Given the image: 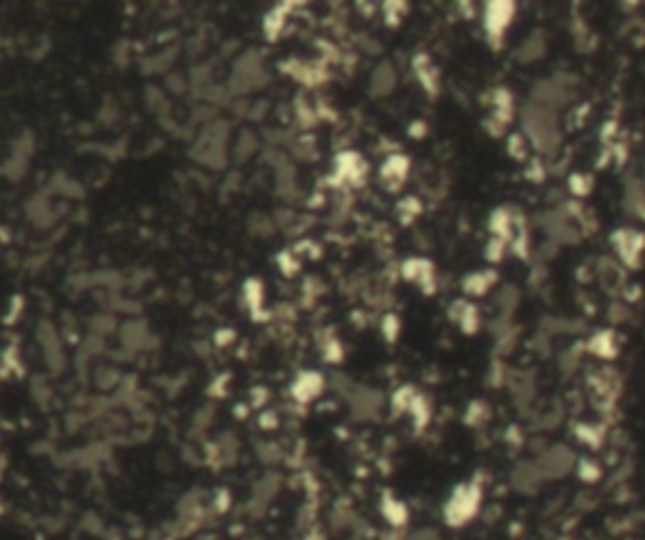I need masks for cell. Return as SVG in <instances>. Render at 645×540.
I'll return each mask as SVG.
<instances>
[{
	"label": "cell",
	"mask_w": 645,
	"mask_h": 540,
	"mask_svg": "<svg viewBox=\"0 0 645 540\" xmlns=\"http://www.w3.org/2000/svg\"><path fill=\"white\" fill-rule=\"evenodd\" d=\"M479 505H482V487L476 482L459 485L444 505V520L451 528H462L479 513Z\"/></svg>",
	"instance_id": "6da1fadb"
},
{
	"label": "cell",
	"mask_w": 645,
	"mask_h": 540,
	"mask_svg": "<svg viewBox=\"0 0 645 540\" xmlns=\"http://www.w3.org/2000/svg\"><path fill=\"white\" fill-rule=\"evenodd\" d=\"M514 13H517V6L514 3H504V0H497V3H487L484 6V33H487V38L492 41V43H499L501 38H504V33H507L509 23L514 20Z\"/></svg>",
	"instance_id": "7a4b0ae2"
},
{
	"label": "cell",
	"mask_w": 645,
	"mask_h": 540,
	"mask_svg": "<svg viewBox=\"0 0 645 540\" xmlns=\"http://www.w3.org/2000/svg\"><path fill=\"white\" fill-rule=\"evenodd\" d=\"M610 243H613L618 258L627 265V268H638L640 258H643L645 250V235L640 230H633V227H620L610 235Z\"/></svg>",
	"instance_id": "3957f363"
},
{
	"label": "cell",
	"mask_w": 645,
	"mask_h": 540,
	"mask_svg": "<svg viewBox=\"0 0 645 540\" xmlns=\"http://www.w3.org/2000/svg\"><path fill=\"white\" fill-rule=\"evenodd\" d=\"M401 276L406 278V281L416 283L426 295H434V290H436V273H434V265L424 258L406 260V263L401 265Z\"/></svg>",
	"instance_id": "277c9868"
},
{
	"label": "cell",
	"mask_w": 645,
	"mask_h": 540,
	"mask_svg": "<svg viewBox=\"0 0 645 540\" xmlns=\"http://www.w3.org/2000/svg\"><path fill=\"white\" fill-rule=\"evenodd\" d=\"M449 316H451V320H457L459 328H462L466 336H474V333L479 331V323H482L479 308H476L474 303L466 301V298H459V301L451 303Z\"/></svg>",
	"instance_id": "5b68a950"
},
{
	"label": "cell",
	"mask_w": 645,
	"mask_h": 540,
	"mask_svg": "<svg viewBox=\"0 0 645 540\" xmlns=\"http://www.w3.org/2000/svg\"><path fill=\"white\" fill-rule=\"evenodd\" d=\"M408 170H411V162L403 154H391L381 167V182L386 184L389 189H398L403 182H406Z\"/></svg>",
	"instance_id": "8992f818"
},
{
	"label": "cell",
	"mask_w": 645,
	"mask_h": 540,
	"mask_svg": "<svg viewBox=\"0 0 645 540\" xmlns=\"http://www.w3.org/2000/svg\"><path fill=\"white\" fill-rule=\"evenodd\" d=\"M320 389H323L320 374H315V371H303L293 384V396L298 402H310V399H315V396L320 394Z\"/></svg>",
	"instance_id": "52a82bcc"
},
{
	"label": "cell",
	"mask_w": 645,
	"mask_h": 540,
	"mask_svg": "<svg viewBox=\"0 0 645 540\" xmlns=\"http://www.w3.org/2000/svg\"><path fill=\"white\" fill-rule=\"evenodd\" d=\"M497 283V270H476V273H469V276L462 281V288L466 295H484L489 293V288Z\"/></svg>",
	"instance_id": "ba28073f"
},
{
	"label": "cell",
	"mask_w": 645,
	"mask_h": 540,
	"mask_svg": "<svg viewBox=\"0 0 645 540\" xmlns=\"http://www.w3.org/2000/svg\"><path fill=\"white\" fill-rule=\"evenodd\" d=\"M588 349L600 358H615L618 356V339H615V331H597L595 336L588 341Z\"/></svg>",
	"instance_id": "9c48e42d"
},
{
	"label": "cell",
	"mask_w": 645,
	"mask_h": 540,
	"mask_svg": "<svg viewBox=\"0 0 645 540\" xmlns=\"http://www.w3.org/2000/svg\"><path fill=\"white\" fill-rule=\"evenodd\" d=\"M381 513H383V518H386V520L391 522V525H396V528H401V525H406V520H408V510H406V505H403L401 500H396V497H391V495L383 497Z\"/></svg>",
	"instance_id": "30bf717a"
},
{
	"label": "cell",
	"mask_w": 645,
	"mask_h": 540,
	"mask_svg": "<svg viewBox=\"0 0 645 540\" xmlns=\"http://www.w3.org/2000/svg\"><path fill=\"white\" fill-rule=\"evenodd\" d=\"M408 414L414 417L416 427H419V429L426 427L429 419H431V407H429V399H426V396L416 394L414 404H411V409H408Z\"/></svg>",
	"instance_id": "8fae6325"
},
{
	"label": "cell",
	"mask_w": 645,
	"mask_h": 540,
	"mask_svg": "<svg viewBox=\"0 0 645 540\" xmlns=\"http://www.w3.org/2000/svg\"><path fill=\"white\" fill-rule=\"evenodd\" d=\"M419 212H421V202L416 200V197H406V200L398 205V215H401V220L403 222H408V220H414V217H419Z\"/></svg>",
	"instance_id": "7c38bea8"
},
{
	"label": "cell",
	"mask_w": 645,
	"mask_h": 540,
	"mask_svg": "<svg viewBox=\"0 0 645 540\" xmlns=\"http://www.w3.org/2000/svg\"><path fill=\"white\" fill-rule=\"evenodd\" d=\"M507 149H509V154H512L514 159H527L525 134H512V137L507 139Z\"/></svg>",
	"instance_id": "4fadbf2b"
},
{
	"label": "cell",
	"mask_w": 645,
	"mask_h": 540,
	"mask_svg": "<svg viewBox=\"0 0 645 540\" xmlns=\"http://www.w3.org/2000/svg\"><path fill=\"white\" fill-rule=\"evenodd\" d=\"M504 250H507V243H504V240L489 238L487 248H484V255H487L492 263H499V260L504 258Z\"/></svg>",
	"instance_id": "5bb4252c"
},
{
	"label": "cell",
	"mask_w": 645,
	"mask_h": 540,
	"mask_svg": "<svg viewBox=\"0 0 645 540\" xmlns=\"http://www.w3.org/2000/svg\"><path fill=\"white\" fill-rule=\"evenodd\" d=\"M590 187H592V177H585V175L570 177V192H575L577 197L590 195Z\"/></svg>",
	"instance_id": "9a60e30c"
},
{
	"label": "cell",
	"mask_w": 645,
	"mask_h": 540,
	"mask_svg": "<svg viewBox=\"0 0 645 540\" xmlns=\"http://www.w3.org/2000/svg\"><path fill=\"white\" fill-rule=\"evenodd\" d=\"M580 478L588 480V482H595V480L600 478V467H597L592 459H583V462H580Z\"/></svg>",
	"instance_id": "2e32d148"
},
{
	"label": "cell",
	"mask_w": 645,
	"mask_h": 540,
	"mask_svg": "<svg viewBox=\"0 0 645 540\" xmlns=\"http://www.w3.org/2000/svg\"><path fill=\"white\" fill-rule=\"evenodd\" d=\"M383 333H386V339L394 341L396 336H398V318L396 316H386V320H383Z\"/></svg>",
	"instance_id": "e0dca14e"
}]
</instances>
